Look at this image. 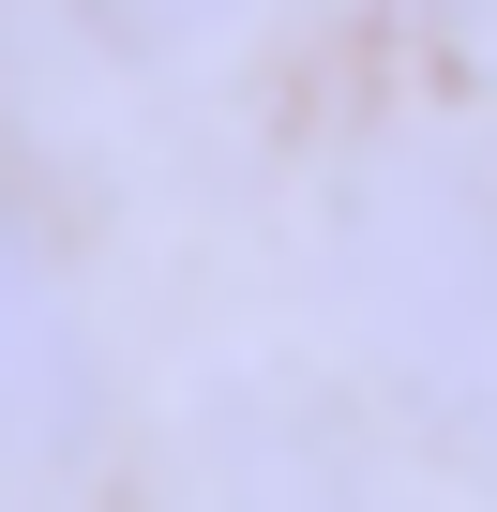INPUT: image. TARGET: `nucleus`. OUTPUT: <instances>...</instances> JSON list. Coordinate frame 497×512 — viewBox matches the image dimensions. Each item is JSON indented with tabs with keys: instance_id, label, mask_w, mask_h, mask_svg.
I'll return each instance as SVG.
<instances>
[]
</instances>
